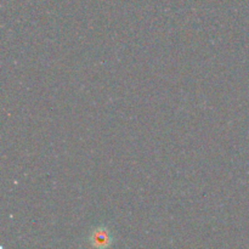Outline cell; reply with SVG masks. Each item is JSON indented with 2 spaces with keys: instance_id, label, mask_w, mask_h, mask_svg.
<instances>
[{
  "instance_id": "1",
  "label": "cell",
  "mask_w": 249,
  "mask_h": 249,
  "mask_svg": "<svg viewBox=\"0 0 249 249\" xmlns=\"http://www.w3.org/2000/svg\"><path fill=\"white\" fill-rule=\"evenodd\" d=\"M94 245L96 246H106L108 245V236L105 232H96L94 236Z\"/></svg>"
}]
</instances>
